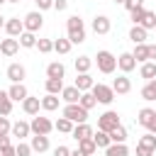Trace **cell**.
Listing matches in <instances>:
<instances>
[{
    "instance_id": "obj_1",
    "label": "cell",
    "mask_w": 156,
    "mask_h": 156,
    "mask_svg": "<svg viewBox=\"0 0 156 156\" xmlns=\"http://www.w3.org/2000/svg\"><path fill=\"white\" fill-rule=\"evenodd\" d=\"M66 39L71 44H83L85 41V22L78 15H71L66 20Z\"/></svg>"
},
{
    "instance_id": "obj_2",
    "label": "cell",
    "mask_w": 156,
    "mask_h": 156,
    "mask_svg": "<svg viewBox=\"0 0 156 156\" xmlns=\"http://www.w3.org/2000/svg\"><path fill=\"white\" fill-rule=\"evenodd\" d=\"M95 63H98V71H100V73H105V76L115 73V68H117V58H115V54H112V51H107V49H100V51H98Z\"/></svg>"
},
{
    "instance_id": "obj_3",
    "label": "cell",
    "mask_w": 156,
    "mask_h": 156,
    "mask_svg": "<svg viewBox=\"0 0 156 156\" xmlns=\"http://www.w3.org/2000/svg\"><path fill=\"white\" fill-rule=\"evenodd\" d=\"M61 117L71 119L73 124H83V122H88V110H83L78 102H76V105H66V107L61 110Z\"/></svg>"
},
{
    "instance_id": "obj_4",
    "label": "cell",
    "mask_w": 156,
    "mask_h": 156,
    "mask_svg": "<svg viewBox=\"0 0 156 156\" xmlns=\"http://www.w3.org/2000/svg\"><path fill=\"white\" fill-rule=\"evenodd\" d=\"M119 124H122V122H119V115H117L115 110H105V112L98 117V129H100V132H107V134H110V132H112L115 127H119Z\"/></svg>"
},
{
    "instance_id": "obj_5",
    "label": "cell",
    "mask_w": 156,
    "mask_h": 156,
    "mask_svg": "<svg viewBox=\"0 0 156 156\" xmlns=\"http://www.w3.org/2000/svg\"><path fill=\"white\" fill-rule=\"evenodd\" d=\"M90 93H93V98H95L100 105H110V102L115 100V90H112V85H105V83H95V85L90 88Z\"/></svg>"
},
{
    "instance_id": "obj_6",
    "label": "cell",
    "mask_w": 156,
    "mask_h": 156,
    "mask_svg": "<svg viewBox=\"0 0 156 156\" xmlns=\"http://www.w3.org/2000/svg\"><path fill=\"white\" fill-rule=\"evenodd\" d=\"M22 24H24V32L37 34V32L41 29V24H44V15H41L39 10H32V12H27V15H24Z\"/></svg>"
},
{
    "instance_id": "obj_7",
    "label": "cell",
    "mask_w": 156,
    "mask_h": 156,
    "mask_svg": "<svg viewBox=\"0 0 156 156\" xmlns=\"http://www.w3.org/2000/svg\"><path fill=\"white\" fill-rule=\"evenodd\" d=\"M29 129H32V134L49 136V132L54 129V122H51L49 117H39V115H34V117H32V122H29Z\"/></svg>"
},
{
    "instance_id": "obj_8",
    "label": "cell",
    "mask_w": 156,
    "mask_h": 156,
    "mask_svg": "<svg viewBox=\"0 0 156 156\" xmlns=\"http://www.w3.org/2000/svg\"><path fill=\"white\" fill-rule=\"evenodd\" d=\"M136 122H139L144 129H149V132L154 134V129H156V110H151V107H141L139 115H136Z\"/></svg>"
},
{
    "instance_id": "obj_9",
    "label": "cell",
    "mask_w": 156,
    "mask_h": 156,
    "mask_svg": "<svg viewBox=\"0 0 156 156\" xmlns=\"http://www.w3.org/2000/svg\"><path fill=\"white\" fill-rule=\"evenodd\" d=\"M90 27H93V32H95V34H110L112 22H110V17H107V15H95Z\"/></svg>"
},
{
    "instance_id": "obj_10",
    "label": "cell",
    "mask_w": 156,
    "mask_h": 156,
    "mask_svg": "<svg viewBox=\"0 0 156 156\" xmlns=\"http://www.w3.org/2000/svg\"><path fill=\"white\" fill-rule=\"evenodd\" d=\"M117 68L127 76L129 71H134L136 68V61H134V56H132V51H122L119 56H117Z\"/></svg>"
},
{
    "instance_id": "obj_11",
    "label": "cell",
    "mask_w": 156,
    "mask_h": 156,
    "mask_svg": "<svg viewBox=\"0 0 156 156\" xmlns=\"http://www.w3.org/2000/svg\"><path fill=\"white\" fill-rule=\"evenodd\" d=\"M5 32H7V37L17 39V37L24 32V24H22V20H20V17H7V20H5Z\"/></svg>"
},
{
    "instance_id": "obj_12",
    "label": "cell",
    "mask_w": 156,
    "mask_h": 156,
    "mask_svg": "<svg viewBox=\"0 0 156 156\" xmlns=\"http://www.w3.org/2000/svg\"><path fill=\"white\" fill-rule=\"evenodd\" d=\"M27 95H29V90L24 88V83H12V85L7 88V98H10L12 102H22Z\"/></svg>"
},
{
    "instance_id": "obj_13",
    "label": "cell",
    "mask_w": 156,
    "mask_h": 156,
    "mask_svg": "<svg viewBox=\"0 0 156 156\" xmlns=\"http://www.w3.org/2000/svg\"><path fill=\"white\" fill-rule=\"evenodd\" d=\"M7 78H10L12 83H22V80L27 78V68H24L22 63H10V66H7Z\"/></svg>"
},
{
    "instance_id": "obj_14",
    "label": "cell",
    "mask_w": 156,
    "mask_h": 156,
    "mask_svg": "<svg viewBox=\"0 0 156 156\" xmlns=\"http://www.w3.org/2000/svg\"><path fill=\"white\" fill-rule=\"evenodd\" d=\"M112 90H115V95H127V93L132 90V80L122 73V76H117V78L112 80Z\"/></svg>"
},
{
    "instance_id": "obj_15",
    "label": "cell",
    "mask_w": 156,
    "mask_h": 156,
    "mask_svg": "<svg viewBox=\"0 0 156 156\" xmlns=\"http://www.w3.org/2000/svg\"><path fill=\"white\" fill-rule=\"evenodd\" d=\"M29 134H32V129H29V122H22V119H20V122H12L10 136H15V139H20V141H22V139H27Z\"/></svg>"
},
{
    "instance_id": "obj_16",
    "label": "cell",
    "mask_w": 156,
    "mask_h": 156,
    "mask_svg": "<svg viewBox=\"0 0 156 156\" xmlns=\"http://www.w3.org/2000/svg\"><path fill=\"white\" fill-rule=\"evenodd\" d=\"M93 127L88 124V122H83V124H76L73 127V132H71V136L76 139V141H83V139H93Z\"/></svg>"
},
{
    "instance_id": "obj_17",
    "label": "cell",
    "mask_w": 156,
    "mask_h": 156,
    "mask_svg": "<svg viewBox=\"0 0 156 156\" xmlns=\"http://www.w3.org/2000/svg\"><path fill=\"white\" fill-rule=\"evenodd\" d=\"M22 110L27 112V115H39V110H41V98H32V95H27L24 100H22Z\"/></svg>"
},
{
    "instance_id": "obj_18",
    "label": "cell",
    "mask_w": 156,
    "mask_h": 156,
    "mask_svg": "<svg viewBox=\"0 0 156 156\" xmlns=\"http://www.w3.org/2000/svg\"><path fill=\"white\" fill-rule=\"evenodd\" d=\"M17 51H20V41H17V39L10 37V39H2V41H0V54H2V56H15Z\"/></svg>"
},
{
    "instance_id": "obj_19",
    "label": "cell",
    "mask_w": 156,
    "mask_h": 156,
    "mask_svg": "<svg viewBox=\"0 0 156 156\" xmlns=\"http://www.w3.org/2000/svg\"><path fill=\"white\" fill-rule=\"evenodd\" d=\"M73 85H76V88H78L80 93H88V90H90V88L95 85V80H93V76H90V73H78V76H76V83H73Z\"/></svg>"
},
{
    "instance_id": "obj_20",
    "label": "cell",
    "mask_w": 156,
    "mask_h": 156,
    "mask_svg": "<svg viewBox=\"0 0 156 156\" xmlns=\"http://www.w3.org/2000/svg\"><path fill=\"white\" fill-rule=\"evenodd\" d=\"M78 98H80V90L76 88V85H63V90H61V100L66 102V105H76L78 102Z\"/></svg>"
},
{
    "instance_id": "obj_21",
    "label": "cell",
    "mask_w": 156,
    "mask_h": 156,
    "mask_svg": "<svg viewBox=\"0 0 156 156\" xmlns=\"http://www.w3.org/2000/svg\"><path fill=\"white\" fill-rule=\"evenodd\" d=\"M29 146H32V151H37V154H44V151H49V136H41V134H34L32 136V141H29Z\"/></svg>"
},
{
    "instance_id": "obj_22",
    "label": "cell",
    "mask_w": 156,
    "mask_h": 156,
    "mask_svg": "<svg viewBox=\"0 0 156 156\" xmlns=\"http://www.w3.org/2000/svg\"><path fill=\"white\" fill-rule=\"evenodd\" d=\"M129 39H132L134 44H146L149 32H146L144 27H139V24H132V29H129Z\"/></svg>"
},
{
    "instance_id": "obj_23",
    "label": "cell",
    "mask_w": 156,
    "mask_h": 156,
    "mask_svg": "<svg viewBox=\"0 0 156 156\" xmlns=\"http://www.w3.org/2000/svg\"><path fill=\"white\" fill-rule=\"evenodd\" d=\"M63 76H66V66L61 61H51L46 66V78H61L63 80Z\"/></svg>"
},
{
    "instance_id": "obj_24",
    "label": "cell",
    "mask_w": 156,
    "mask_h": 156,
    "mask_svg": "<svg viewBox=\"0 0 156 156\" xmlns=\"http://www.w3.org/2000/svg\"><path fill=\"white\" fill-rule=\"evenodd\" d=\"M132 56H134L136 63H146V61H149V44H134Z\"/></svg>"
},
{
    "instance_id": "obj_25",
    "label": "cell",
    "mask_w": 156,
    "mask_h": 156,
    "mask_svg": "<svg viewBox=\"0 0 156 156\" xmlns=\"http://www.w3.org/2000/svg\"><path fill=\"white\" fill-rule=\"evenodd\" d=\"M44 88H46L49 95H61V90H63V80H61V78H46Z\"/></svg>"
},
{
    "instance_id": "obj_26",
    "label": "cell",
    "mask_w": 156,
    "mask_h": 156,
    "mask_svg": "<svg viewBox=\"0 0 156 156\" xmlns=\"http://www.w3.org/2000/svg\"><path fill=\"white\" fill-rule=\"evenodd\" d=\"M141 98H144L146 102H154V100H156V78L146 80V85L141 88Z\"/></svg>"
},
{
    "instance_id": "obj_27",
    "label": "cell",
    "mask_w": 156,
    "mask_h": 156,
    "mask_svg": "<svg viewBox=\"0 0 156 156\" xmlns=\"http://www.w3.org/2000/svg\"><path fill=\"white\" fill-rule=\"evenodd\" d=\"M17 41H20L22 49H34V46H37V34H32V32H22V34L17 37Z\"/></svg>"
},
{
    "instance_id": "obj_28",
    "label": "cell",
    "mask_w": 156,
    "mask_h": 156,
    "mask_svg": "<svg viewBox=\"0 0 156 156\" xmlns=\"http://www.w3.org/2000/svg\"><path fill=\"white\" fill-rule=\"evenodd\" d=\"M58 100H61L58 95H49V93H46V95L41 98V110H46V112L58 110Z\"/></svg>"
},
{
    "instance_id": "obj_29",
    "label": "cell",
    "mask_w": 156,
    "mask_h": 156,
    "mask_svg": "<svg viewBox=\"0 0 156 156\" xmlns=\"http://www.w3.org/2000/svg\"><path fill=\"white\" fill-rule=\"evenodd\" d=\"M110 141H112V144H124V141H127V127H124V124L115 127V129L110 132Z\"/></svg>"
},
{
    "instance_id": "obj_30",
    "label": "cell",
    "mask_w": 156,
    "mask_h": 156,
    "mask_svg": "<svg viewBox=\"0 0 156 156\" xmlns=\"http://www.w3.org/2000/svg\"><path fill=\"white\" fill-rule=\"evenodd\" d=\"M139 76H141L144 80H151V78H156V61H146V63H141V68H139Z\"/></svg>"
},
{
    "instance_id": "obj_31",
    "label": "cell",
    "mask_w": 156,
    "mask_h": 156,
    "mask_svg": "<svg viewBox=\"0 0 156 156\" xmlns=\"http://www.w3.org/2000/svg\"><path fill=\"white\" fill-rule=\"evenodd\" d=\"M90 68H93L90 56H78L76 58V73H90Z\"/></svg>"
},
{
    "instance_id": "obj_32",
    "label": "cell",
    "mask_w": 156,
    "mask_h": 156,
    "mask_svg": "<svg viewBox=\"0 0 156 156\" xmlns=\"http://www.w3.org/2000/svg\"><path fill=\"white\" fill-rule=\"evenodd\" d=\"M78 105H80L83 110H88V112H90V110L98 105V100H95V98H93V93L88 90V93H80V98H78Z\"/></svg>"
},
{
    "instance_id": "obj_33",
    "label": "cell",
    "mask_w": 156,
    "mask_h": 156,
    "mask_svg": "<svg viewBox=\"0 0 156 156\" xmlns=\"http://www.w3.org/2000/svg\"><path fill=\"white\" fill-rule=\"evenodd\" d=\"M73 127H76V124H73L71 119H66V117H58V119L54 122V129H56V132H61V134H71V132H73Z\"/></svg>"
},
{
    "instance_id": "obj_34",
    "label": "cell",
    "mask_w": 156,
    "mask_h": 156,
    "mask_svg": "<svg viewBox=\"0 0 156 156\" xmlns=\"http://www.w3.org/2000/svg\"><path fill=\"white\" fill-rule=\"evenodd\" d=\"M105 156H129V149L127 144H110L105 149Z\"/></svg>"
},
{
    "instance_id": "obj_35",
    "label": "cell",
    "mask_w": 156,
    "mask_h": 156,
    "mask_svg": "<svg viewBox=\"0 0 156 156\" xmlns=\"http://www.w3.org/2000/svg\"><path fill=\"white\" fill-rule=\"evenodd\" d=\"M71 46H73V44H71L66 37L54 39V51H56V54H61V56H63V54H68V51H71Z\"/></svg>"
},
{
    "instance_id": "obj_36",
    "label": "cell",
    "mask_w": 156,
    "mask_h": 156,
    "mask_svg": "<svg viewBox=\"0 0 156 156\" xmlns=\"http://www.w3.org/2000/svg\"><path fill=\"white\" fill-rule=\"evenodd\" d=\"M93 141H95L98 149H107V146L112 144V141H110V134H107V132H100V129L93 134Z\"/></svg>"
},
{
    "instance_id": "obj_37",
    "label": "cell",
    "mask_w": 156,
    "mask_h": 156,
    "mask_svg": "<svg viewBox=\"0 0 156 156\" xmlns=\"http://www.w3.org/2000/svg\"><path fill=\"white\" fill-rule=\"evenodd\" d=\"M12 112V100L7 98V90H2V98H0V117H10Z\"/></svg>"
},
{
    "instance_id": "obj_38",
    "label": "cell",
    "mask_w": 156,
    "mask_h": 156,
    "mask_svg": "<svg viewBox=\"0 0 156 156\" xmlns=\"http://www.w3.org/2000/svg\"><path fill=\"white\" fill-rule=\"evenodd\" d=\"M78 151H83L85 156H93V154L98 151V146H95L93 139H83V141H78Z\"/></svg>"
},
{
    "instance_id": "obj_39",
    "label": "cell",
    "mask_w": 156,
    "mask_h": 156,
    "mask_svg": "<svg viewBox=\"0 0 156 156\" xmlns=\"http://www.w3.org/2000/svg\"><path fill=\"white\" fill-rule=\"evenodd\" d=\"M136 144H141V146H146V149H151V151H156V134H151V132H146V134H141V139H139Z\"/></svg>"
},
{
    "instance_id": "obj_40",
    "label": "cell",
    "mask_w": 156,
    "mask_h": 156,
    "mask_svg": "<svg viewBox=\"0 0 156 156\" xmlns=\"http://www.w3.org/2000/svg\"><path fill=\"white\" fill-rule=\"evenodd\" d=\"M34 49H39V54H51L54 51V39H37Z\"/></svg>"
},
{
    "instance_id": "obj_41",
    "label": "cell",
    "mask_w": 156,
    "mask_h": 156,
    "mask_svg": "<svg viewBox=\"0 0 156 156\" xmlns=\"http://www.w3.org/2000/svg\"><path fill=\"white\" fill-rule=\"evenodd\" d=\"M154 24H156V12H151V10H146V17H144V22H141L139 27H144V29L149 32V29H154Z\"/></svg>"
},
{
    "instance_id": "obj_42",
    "label": "cell",
    "mask_w": 156,
    "mask_h": 156,
    "mask_svg": "<svg viewBox=\"0 0 156 156\" xmlns=\"http://www.w3.org/2000/svg\"><path fill=\"white\" fill-rule=\"evenodd\" d=\"M129 15H132V22H134V24H141L144 17H146V7H136V10H132Z\"/></svg>"
},
{
    "instance_id": "obj_43",
    "label": "cell",
    "mask_w": 156,
    "mask_h": 156,
    "mask_svg": "<svg viewBox=\"0 0 156 156\" xmlns=\"http://www.w3.org/2000/svg\"><path fill=\"white\" fill-rule=\"evenodd\" d=\"M15 154H17V156H29V154H32V146L24 144V141H20V144L15 146Z\"/></svg>"
},
{
    "instance_id": "obj_44",
    "label": "cell",
    "mask_w": 156,
    "mask_h": 156,
    "mask_svg": "<svg viewBox=\"0 0 156 156\" xmlns=\"http://www.w3.org/2000/svg\"><path fill=\"white\" fill-rule=\"evenodd\" d=\"M10 129H12L10 117H0V136H2V134H10Z\"/></svg>"
},
{
    "instance_id": "obj_45",
    "label": "cell",
    "mask_w": 156,
    "mask_h": 156,
    "mask_svg": "<svg viewBox=\"0 0 156 156\" xmlns=\"http://www.w3.org/2000/svg\"><path fill=\"white\" fill-rule=\"evenodd\" d=\"M37 5H39V12H44V10H54V0H34Z\"/></svg>"
},
{
    "instance_id": "obj_46",
    "label": "cell",
    "mask_w": 156,
    "mask_h": 156,
    "mask_svg": "<svg viewBox=\"0 0 156 156\" xmlns=\"http://www.w3.org/2000/svg\"><path fill=\"white\" fill-rule=\"evenodd\" d=\"M124 7L132 12V10H136V7H144V0H124Z\"/></svg>"
},
{
    "instance_id": "obj_47",
    "label": "cell",
    "mask_w": 156,
    "mask_h": 156,
    "mask_svg": "<svg viewBox=\"0 0 156 156\" xmlns=\"http://www.w3.org/2000/svg\"><path fill=\"white\" fill-rule=\"evenodd\" d=\"M54 156H71V149L63 146V144H58V146L54 149Z\"/></svg>"
},
{
    "instance_id": "obj_48",
    "label": "cell",
    "mask_w": 156,
    "mask_h": 156,
    "mask_svg": "<svg viewBox=\"0 0 156 156\" xmlns=\"http://www.w3.org/2000/svg\"><path fill=\"white\" fill-rule=\"evenodd\" d=\"M66 7H68V0H54V10L56 12H63Z\"/></svg>"
},
{
    "instance_id": "obj_49",
    "label": "cell",
    "mask_w": 156,
    "mask_h": 156,
    "mask_svg": "<svg viewBox=\"0 0 156 156\" xmlns=\"http://www.w3.org/2000/svg\"><path fill=\"white\" fill-rule=\"evenodd\" d=\"M136 156H154V151L146 149V146H141V144H136Z\"/></svg>"
},
{
    "instance_id": "obj_50",
    "label": "cell",
    "mask_w": 156,
    "mask_h": 156,
    "mask_svg": "<svg viewBox=\"0 0 156 156\" xmlns=\"http://www.w3.org/2000/svg\"><path fill=\"white\" fill-rule=\"evenodd\" d=\"M7 146H12V144H10V134H2V136H0V151L7 149Z\"/></svg>"
},
{
    "instance_id": "obj_51",
    "label": "cell",
    "mask_w": 156,
    "mask_h": 156,
    "mask_svg": "<svg viewBox=\"0 0 156 156\" xmlns=\"http://www.w3.org/2000/svg\"><path fill=\"white\" fill-rule=\"evenodd\" d=\"M149 61H156V44H149Z\"/></svg>"
},
{
    "instance_id": "obj_52",
    "label": "cell",
    "mask_w": 156,
    "mask_h": 156,
    "mask_svg": "<svg viewBox=\"0 0 156 156\" xmlns=\"http://www.w3.org/2000/svg\"><path fill=\"white\" fill-rule=\"evenodd\" d=\"M0 156H17V154H15V146H7V149H2V151H0Z\"/></svg>"
},
{
    "instance_id": "obj_53",
    "label": "cell",
    "mask_w": 156,
    "mask_h": 156,
    "mask_svg": "<svg viewBox=\"0 0 156 156\" xmlns=\"http://www.w3.org/2000/svg\"><path fill=\"white\" fill-rule=\"evenodd\" d=\"M71 156H85V154H83V151H78V149H76V151H71Z\"/></svg>"
},
{
    "instance_id": "obj_54",
    "label": "cell",
    "mask_w": 156,
    "mask_h": 156,
    "mask_svg": "<svg viewBox=\"0 0 156 156\" xmlns=\"http://www.w3.org/2000/svg\"><path fill=\"white\" fill-rule=\"evenodd\" d=\"M0 29H5V17L0 15Z\"/></svg>"
},
{
    "instance_id": "obj_55",
    "label": "cell",
    "mask_w": 156,
    "mask_h": 156,
    "mask_svg": "<svg viewBox=\"0 0 156 156\" xmlns=\"http://www.w3.org/2000/svg\"><path fill=\"white\" fill-rule=\"evenodd\" d=\"M115 2H119V5H124V0H115Z\"/></svg>"
},
{
    "instance_id": "obj_56",
    "label": "cell",
    "mask_w": 156,
    "mask_h": 156,
    "mask_svg": "<svg viewBox=\"0 0 156 156\" xmlns=\"http://www.w3.org/2000/svg\"><path fill=\"white\" fill-rule=\"evenodd\" d=\"M5 2H7V0H0V7H2V5H5Z\"/></svg>"
},
{
    "instance_id": "obj_57",
    "label": "cell",
    "mask_w": 156,
    "mask_h": 156,
    "mask_svg": "<svg viewBox=\"0 0 156 156\" xmlns=\"http://www.w3.org/2000/svg\"><path fill=\"white\" fill-rule=\"evenodd\" d=\"M7 2H20V0H7Z\"/></svg>"
},
{
    "instance_id": "obj_58",
    "label": "cell",
    "mask_w": 156,
    "mask_h": 156,
    "mask_svg": "<svg viewBox=\"0 0 156 156\" xmlns=\"http://www.w3.org/2000/svg\"><path fill=\"white\" fill-rule=\"evenodd\" d=\"M0 98H2V90H0Z\"/></svg>"
},
{
    "instance_id": "obj_59",
    "label": "cell",
    "mask_w": 156,
    "mask_h": 156,
    "mask_svg": "<svg viewBox=\"0 0 156 156\" xmlns=\"http://www.w3.org/2000/svg\"><path fill=\"white\" fill-rule=\"evenodd\" d=\"M154 29H156V24H154Z\"/></svg>"
}]
</instances>
